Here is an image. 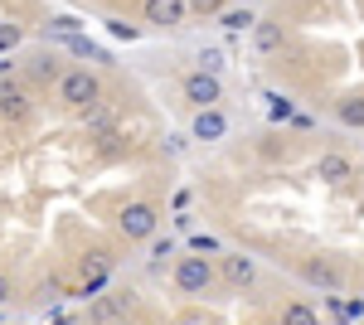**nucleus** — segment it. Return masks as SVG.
Listing matches in <instances>:
<instances>
[{
	"label": "nucleus",
	"instance_id": "1",
	"mask_svg": "<svg viewBox=\"0 0 364 325\" xmlns=\"http://www.w3.org/2000/svg\"><path fill=\"white\" fill-rule=\"evenodd\" d=\"M58 102H63V107H73V112L102 102V78H97L92 68H68V73L58 78Z\"/></svg>",
	"mask_w": 364,
	"mask_h": 325
},
{
	"label": "nucleus",
	"instance_id": "2",
	"mask_svg": "<svg viewBox=\"0 0 364 325\" xmlns=\"http://www.w3.org/2000/svg\"><path fill=\"white\" fill-rule=\"evenodd\" d=\"M214 282H219V272H214L209 257H199V252H190V257L175 262V292H185V297H204Z\"/></svg>",
	"mask_w": 364,
	"mask_h": 325
},
{
	"label": "nucleus",
	"instance_id": "3",
	"mask_svg": "<svg viewBox=\"0 0 364 325\" xmlns=\"http://www.w3.org/2000/svg\"><path fill=\"white\" fill-rule=\"evenodd\" d=\"M117 228H122V238H127V243H146V238H156V228H161V209L136 199V204H127V209H122Z\"/></svg>",
	"mask_w": 364,
	"mask_h": 325
},
{
	"label": "nucleus",
	"instance_id": "4",
	"mask_svg": "<svg viewBox=\"0 0 364 325\" xmlns=\"http://www.w3.org/2000/svg\"><path fill=\"white\" fill-rule=\"evenodd\" d=\"M219 282L224 287H233V292H248L252 282H257V262L252 257H243V252H219Z\"/></svg>",
	"mask_w": 364,
	"mask_h": 325
},
{
	"label": "nucleus",
	"instance_id": "5",
	"mask_svg": "<svg viewBox=\"0 0 364 325\" xmlns=\"http://www.w3.org/2000/svg\"><path fill=\"white\" fill-rule=\"evenodd\" d=\"M219 97H224V87H219V73H204V68H199V73H190V78H185V102H195L199 112L214 107Z\"/></svg>",
	"mask_w": 364,
	"mask_h": 325
},
{
	"label": "nucleus",
	"instance_id": "6",
	"mask_svg": "<svg viewBox=\"0 0 364 325\" xmlns=\"http://www.w3.org/2000/svg\"><path fill=\"white\" fill-rule=\"evenodd\" d=\"M301 277H306L311 287H321V292H340L345 287V272L336 262H326V257H306L301 262Z\"/></svg>",
	"mask_w": 364,
	"mask_h": 325
},
{
	"label": "nucleus",
	"instance_id": "7",
	"mask_svg": "<svg viewBox=\"0 0 364 325\" xmlns=\"http://www.w3.org/2000/svg\"><path fill=\"white\" fill-rule=\"evenodd\" d=\"M0 117H5V122H25V117H29L25 87H20V82H10V78H0Z\"/></svg>",
	"mask_w": 364,
	"mask_h": 325
},
{
	"label": "nucleus",
	"instance_id": "8",
	"mask_svg": "<svg viewBox=\"0 0 364 325\" xmlns=\"http://www.w3.org/2000/svg\"><path fill=\"white\" fill-rule=\"evenodd\" d=\"M350 156H340V151H326L321 161H316V180H326V185H345L350 180Z\"/></svg>",
	"mask_w": 364,
	"mask_h": 325
},
{
	"label": "nucleus",
	"instance_id": "9",
	"mask_svg": "<svg viewBox=\"0 0 364 325\" xmlns=\"http://www.w3.org/2000/svg\"><path fill=\"white\" fill-rule=\"evenodd\" d=\"M180 20H185V0H146V25L170 29V25H180Z\"/></svg>",
	"mask_w": 364,
	"mask_h": 325
},
{
	"label": "nucleus",
	"instance_id": "10",
	"mask_svg": "<svg viewBox=\"0 0 364 325\" xmlns=\"http://www.w3.org/2000/svg\"><path fill=\"white\" fill-rule=\"evenodd\" d=\"M224 132H228V122H224L214 107H204V112L195 117V136H199V141H219Z\"/></svg>",
	"mask_w": 364,
	"mask_h": 325
},
{
	"label": "nucleus",
	"instance_id": "11",
	"mask_svg": "<svg viewBox=\"0 0 364 325\" xmlns=\"http://www.w3.org/2000/svg\"><path fill=\"white\" fill-rule=\"evenodd\" d=\"M252 39H257V54H277L287 34H282V25H272V20H257V34H252Z\"/></svg>",
	"mask_w": 364,
	"mask_h": 325
},
{
	"label": "nucleus",
	"instance_id": "12",
	"mask_svg": "<svg viewBox=\"0 0 364 325\" xmlns=\"http://www.w3.org/2000/svg\"><path fill=\"white\" fill-rule=\"evenodd\" d=\"M117 316H127V297H97V301H92V321H97V325L117 321Z\"/></svg>",
	"mask_w": 364,
	"mask_h": 325
},
{
	"label": "nucleus",
	"instance_id": "13",
	"mask_svg": "<svg viewBox=\"0 0 364 325\" xmlns=\"http://www.w3.org/2000/svg\"><path fill=\"white\" fill-rule=\"evenodd\" d=\"M282 325H321V316L311 311V301H287L282 306Z\"/></svg>",
	"mask_w": 364,
	"mask_h": 325
},
{
	"label": "nucleus",
	"instance_id": "14",
	"mask_svg": "<svg viewBox=\"0 0 364 325\" xmlns=\"http://www.w3.org/2000/svg\"><path fill=\"white\" fill-rule=\"evenodd\" d=\"M29 73H34L39 82L63 78V68H58V58H54V54H34V58H29Z\"/></svg>",
	"mask_w": 364,
	"mask_h": 325
},
{
	"label": "nucleus",
	"instance_id": "15",
	"mask_svg": "<svg viewBox=\"0 0 364 325\" xmlns=\"http://www.w3.org/2000/svg\"><path fill=\"white\" fill-rule=\"evenodd\" d=\"M336 117L345 122V127H360L364 132V97H345V102L336 107Z\"/></svg>",
	"mask_w": 364,
	"mask_h": 325
},
{
	"label": "nucleus",
	"instance_id": "16",
	"mask_svg": "<svg viewBox=\"0 0 364 325\" xmlns=\"http://www.w3.org/2000/svg\"><path fill=\"white\" fill-rule=\"evenodd\" d=\"M224 25L228 29H248V25H257V20H252V10H224Z\"/></svg>",
	"mask_w": 364,
	"mask_h": 325
},
{
	"label": "nucleus",
	"instance_id": "17",
	"mask_svg": "<svg viewBox=\"0 0 364 325\" xmlns=\"http://www.w3.org/2000/svg\"><path fill=\"white\" fill-rule=\"evenodd\" d=\"M185 10H195V15H224V0H185Z\"/></svg>",
	"mask_w": 364,
	"mask_h": 325
},
{
	"label": "nucleus",
	"instance_id": "18",
	"mask_svg": "<svg viewBox=\"0 0 364 325\" xmlns=\"http://www.w3.org/2000/svg\"><path fill=\"white\" fill-rule=\"evenodd\" d=\"M20 39H25V34H20V25H0V54H10Z\"/></svg>",
	"mask_w": 364,
	"mask_h": 325
},
{
	"label": "nucleus",
	"instance_id": "19",
	"mask_svg": "<svg viewBox=\"0 0 364 325\" xmlns=\"http://www.w3.org/2000/svg\"><path fill=\"white\" fill-rule=\"evenodd\" d=\"M10 297H15V277H10V272H0V306H5Z\"/></svg>",
	"mask_w": 364,
	"mask_h": 325
}]
</instances>
